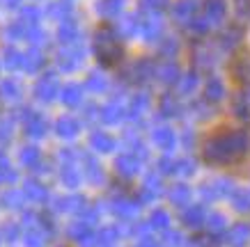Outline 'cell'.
Listing matches in <instances>:
<instances>
[{
    "label": "cell",
    "instance_id": "603a6c76",
    "mask_svg": "<svg viewBox=\"0 0 250 247\" xmlns=\"http://www.w3.org/2000/svg\"><path fill=\"white\" fill-rule=\"evenodd\" d=\"M117 167H120V174H124V176H133V174L138 172V158L136 156H129V153H124V156L117 160Z\"/></svg>",
    "mask_w": 250,
    "mask_h": 247
},
{
    "label": "cell",
    "instance_id": "30bf717a",
    "mask_svg": "<svg viewBox=\"0 0 250 247\" xmlns=\"http://www.w3.org/2000/svg\"><path fill=\"white\" fill-rule=\"evenodd\" d=\"M193 62H195V71H211L213 64H216V53H213L211 46L200 44L193 53Z\"/></svg>",
    "mask_w": 250,
    "mask_h": 247
},
{
    "label": "cell",
    "instance_id": "ba28073f",
    "mask_svg": "<svg viewBox=\"0 0 250 247\" xmlns=\"http://www.w3.org/2000/svg\"><path fill=\"white\" fill-rule=\"evenodd\" d=\"M232 110H234V114L241 121L250 124V82L236 92L234 101H232Z\"/></svg>",
    "mask_w": 250,
    "mask_h": 247
},
{
    "label": "cell",
    "instance_id": "bcb514c9",
    "mask_svg": "<svg viewBox=\"0 0 250 247\" xmlns=\"http://www.w3.org/2000/svg\"><path fill=\"white\" fill-rule=\"evenodd\" d=\"M19 2H21V0H5V5H7V7H16Z\"/></svg>",
    "mask_w": 250,
    "mask_h": 247
},
{
    "label": "cell",
    "instance_id": "5bb4252c",
    "mask_svg": "<svg viewBox=\"0 0 250 247\" xmlns=\"http://www.w3.org/2000/svg\"><path fill=\"white\" fill-rule=\"evenodd\" d=\"M113 28L120 39L136 37V35H140V19H138V16H122L120 23L113 25Z\"/></svg>",
    "mask_w": 250,
    "mask_h": 247
},
{
    "label": "cell",
    "instance_id": "2e32d148",
    "mask_svg": "<svg viewBox=\"0 0 250 247\" xmlns=\"http://www.w3.org/2000/svg\"><path fill=\"white\" fill-rule=\"evenodd\" d=\"M228 243L232 247H246L250 243V225L239 222L228 231Z\"/></svg>",
    "mask_w": 250,
    "mask_h": 247
},
{
    "label": "cell",
    "instance_id": "5b68a950",
    "mask_svg": "<svg viewBox=\"0 0 250 247\" xmlns=\"http://www.w3.org/2000/svg\"><path fill=\"white\" fill-rule=\"evenodd\" d=\"M81 64H83V48L78 44L67 46V48H62V51L58 53V67H60L62 71H74V69H78Z\"/></svg>",
    "mask_w": 250,
    "mask_h": 247
},
{
    "label": "cell",
    "instance_id": "d6986e66",
    "mask_svg": "<svg viewBox=\"0 0 250 247\" xmlns=\"http://www.w3.org/2000/svg\"><path fill=\"white\" fill-rule=\"evenodd\" d=\"M232 71H234V76L239 80H243L248 85L250 82V53H243V55L236 57L234 64H232Z\"/></svg>",
    "mask_w": 250,
    "mask_h": 247
},
{
    "label": "cell",
    "instance_id": "b9f144b4",
    "mask_svg": "<svg viewBox=\"0 0 250 247\" xmlns=\"http://www.w3.org/2000/svg\"><path fill=\"white\" fill-rule=\"evenodd\" d=\"M152 222H154V227H161V229H166L167 227V215L163 213V210H156L152 215Z\"/></svg>",
    "mask_w": 250,
    "mask_h": 247
},
{
    "label": "cell",
    "instance_id": "f35d334b",
    "mask_svg": "<svg viewBox=\"0 0 250 247\" xmlns=\"http://www.w3.org/2000/svg\"><path fill=\"white\" fill-rule=\"evenodd\" d=\"M0 94L5 98H16L21 92H19V85H16L14 80H5L2 85H0Z\"/></svg>",
    "mask_w": 250,
    "mask_h": 247
},
{
    "label": "cell",
    "instance_id": "7402d4cb",
    "mask_svg": "<svg viewBox=\"0 0 250 247\" xmlns=\"http://www.w3.org/2000/svg\"><path fill=\"white\" fill-rule=\"evenodd\" d=\"M81 98H83V87L76 85V82H71V85H67V87L62 90V101L67 105H78Z\"/></svg>",
    "mask_w": 250,
    "mask_h": 247
},
{
    "label": "cell",
    "instance_id": "f1b7e54d",
    "mask_svg": "<svg viewBox=\"0 0 250 247\" xmlns=\"http://www.w3.org/2000/svg\"><path fill=\"white\" fill-rule=\"evenodd\" d=\"M5 67L21 69L23 67V53H19L14 46H7V48H5Z\"/></svg>",
    "mask_w": 250,
    "mask_h": 247
},
{
    "label": "cell",
    "instance_id": "52a82bcc",
    "mask_svg": "<svg viewBox=\"0 0 250 247\" xmlns=\"http://www.w3.org/2000/svg\"><path fill=\"white\" fill-rule=\"evenodd\" d=\"M182 76H184L182 69L177 67V62H174V60H166V62H161L159 67H156V78H159L163 85H167V87L179 85Z\"/></svg>",
    "mask_w": 250,
    "mask_h": 247
},
{
    "label": "cell",
    "instance_id": "f6af8a7d",
    "mask_svg": "<svg viewBox=\"0 0 250 247\" xmlns=\"http://www.w3.org/2000/svg\"><path fill=\"white\" fill-rule=\"evenodd\" d=\"M28 188H32V190H28V192H32V197H37V199L44 197V190H42L39 186H28Z\"/></svg>",
    "mask_w": 250,
    "mask_h": 247
},
{
    "label": "cell",
    "instance_id": "7bdbcfd3",
    "mask_svg": "<svg viewBox=\"0 0 250 247\" xmlns=\"http://www.w3.org/2000/svg\"><path fill=\"white\" fill-rule=\"evenodd\" d=\"M236 9L241 14H250V0H236Z\"/></svg>",
    "mask_w": 250,
    "mask_h": 247
},
{
    "label": "cell",
    "instance_id": "484cf974",
    "mask_svg": "<svg viewBox=\"0 0 250 247\" xmlns=\"http://www.w3.org/2000/svg\"><path fill=\"white\" fill-rule=\"evenodd\" d=\"M186 28H188V30L193 32V35L202 37V35H207V32L211 30V23L207 21V16H205V14H197L195 19H193V21H190L188 25H186Z\"/></svg>",
    "mask_w": 250,
    "mask_h": 247
},
{
    "label": "cell",
    "instance_id": "7a4b0ae2",
    "mask_svg": "<svg viewBox=\"0 0 250 247\" xmlns=\"http://www.w3.org/2000/svg\"><path fill=\"white\" fill-rule=\"evenodd\" d=\"M94 55L101 67H115L124 57V46L113 25H101L94 35Z\"/></svg>",
    "mask_w": 250,
    "mask_h": 247
},
{
    "label": "cell",
    "instance_id": "1f68e13d",
    "mask_svg": "<svg viewBox=\"0 0 250 247\" xmlns=\"http://www.w3.org/2000/svg\"><path fill=\"white\" fill-rule=\"evenodd\" d=\"M154 142L159 144V147H163V149H170L174 144V133L170 128H159V131L154 133Z\"/></svg>",
    "mask_w": 250,
    "mask_h": 247
},
{
    "label": "cell",
    "instance_id": "9a60e30c",
    "mask_svg": "<svg viewBox=\"0 0 250 247\" xmlns=\"http://www.w3.org/2000/svg\"><path fill=\"white\" fill-rule=\"evenodd\" d=\"M225 98V82L218 76H211L205 85V101L207 103H220Z\"/></svg>",
    "mask_w": 250,
    "mask_h": 247
},
{
    "label": "cell",
    "instance_id": "e0dca14e",
    "mask_svg": "<svg viewBox=\"0 0 250 247\" xmlns=\"http://www.w3.org/2000/svg\"><path fill=\"white\" fill-rule=\"evenodd\" d=\"M44 64H46V60H44V55H42L39 48H30L28 53H23V67L21 69H25L28 74H37Z\"/></svg>",
    "mask_w": 250,
    "mask_h": 247
},
{
    "label": "cell",
    "instance_id": "f546056e",
    "mask_svg": "<svg viewBox=\"0 0 250 247\" xmlns=\"http://www.w3.org/2000/svg\"><path fill=\"white\" fill-rule=\"evenodd\" d=\"M58 133L64 135V137H71V135L78 133V121L74 117H62L58 121Z\"/></svg>",
    "mask_w": 250,
    "mask_h": 247
},
{
    "label": "cell",
    "instance_id": "8d00e7d4",
    "mask_svg": "<svg viewBox=\"0 0 250 247\" xmlns=\"http://www.w3.org/2000/svg\"><path fill=\"white\" fill-rule=\"evenodd\" d=\"M21 23H25L28 28L32 25H39V9L37 7H25L21 14Z\"/></svg>",
    "mask_w": 250,
    "mask_h": 247
},
{
    "label": "cell",
    "instance_id": "3957f363",
    "mask_svg": "<svg viewBox=\"0 0 250 247\" xmlns=\"http://www.w3.org/2000/svg\"><path fill=\"white\" fill-rule=\"evenodd\" d=\"M154 76H156V64L152 60H147V57H140V60H136L133 64L124 69V80L136 82V85H143Z\"/></svg>",
    "mask_w": 250,
    "mask_h": 247
},
{
    "label": "cell",
    "instance_id": "74e56055",
    "mask_svg": "<svg viewBox=\"0 0 250 247\" xmlns=\"http://www.w3.org/2000/svg\"><path fill=\"white\" fill-rule=\"evenodd\" d=\"M172 202L174 204H188V199H190V190L186 186H177L172 190Z\"/></svg>",
    "mask_w": 250,
    "mask_h": 247
},
{
    "label": "cell",
    "instance_id": "d4e9b609",
    "mask_svg": "<svg viewBox=\"0 0 250 247\" xmlns=\"http://www.w3.org/2000/svg\"><path fill=\"white\" fill-rule=\"evenodd\" d=\"M197 82H200V74L193 69V71H188V74L182 76V80H179V92H182V94H190V92H195Z\"/></svg>",
    "mask_w": 250,
    "mask_h": 247
},
{
    "label": "cell",
    "instance_id": "9c48e42d",
    "mask_svg": "<svg viewBox=\"0 0 250 247\" xmlns=\"http://www.w3.org/2000/svg\"><path fill=\"white\" fill-rule=\"evenodd\" d=\"M161 30H163V25H161L159 14L140 16V35H143V39H147V41H159Z\"/></svg>",
    "mask_w": 250,
    "mask_h": 247
},
{
    "label": "cell",
    "instance_id": "44dd1931",
    "mask_svg": "<svg viewBox=\"0 0 250 247\" xmlns=\"http://www.w3.org/2000/svg\"><path fill=\"white\" fill-rule=\"evenodd\" d=\"M177 53H179V44H177V39L172 37H166L159 41V55L163 60H172L177 57Z\"/></svg>",
    "mask_w": 250,
    "mask_h": 247
},
{
    "label": "cell",
    "instance_id": "7c38bea8",
    "mask_svg": "<svg viewBox=\"0 0 250 247\" xmlns=\"http://www.w3.org/2000/svg\"><path fill=\"white\" fill-rule=\"evenodd\" d=\"M202 14L207 16V21L211 23V25H218L228 16V2L225 0H207Z\"/></svg>",
    "mask_w": 250,
    "mask_h": 247
},
{
    "label": "cell",
    "instance_id": "277c9868",
    "mask_svg": "<svg viewBox=\"0 0 250 247\" xmlns=\"http://www.w3.org/2000/svg\"><path fill=\"white\" fill-rule=\"evenodd\" d=\"M243 35H246V30H243L241 23H232L218 35V48L220 51H236L243 41Z\"/></svg>",
    "mask_w": 250,
    "mask_h": 247
},
{
    "label": "cell",
    "instance_id": "ac0fdd59",
    "mask_svg": "<svg viewBox=\"0 0 250 247\" xmlns=\"http://www.w3.org/2000/svg\"><path fill=\"white\" fill-rule=\"evenodd\" d=\"M124 9V0H99L97 2V12L104 19H117Z\"/></svg>",
    "mask_w": 250,
    "mask_h": 247
},
{
    "label": "cell",
    "instance_id": "60d3db41",
    "mask_svg": "<svg viewBox=\"0 0 250 247\" xmlns=\"http://www.w3.org/2000/svg\"><path fill=\"white\" fill-rule=\"evenodd\" d=\"M209 227H211V231H223V229H225V217L223 215H211L209 217Z\"/></svg>",
    "mask_w": 250,
    "mask_h": 247
},
{
    "label": "cell",
    "instance_id": "6da1fadb",
    "mask_svg": "<svg viewBox=\"0 0 250 247\" xmlns=\"http://www.w3.org/2000/svg\"><path fill=\"white\" fill-rule=\"evenodd\" d=\"M250 149V137L246 131H218L205 142V160L209 165L239 163Z\"/></svg>",
    "mask_w": 250,
    "mask_h": 247
},
{
    "label": "cell",
    "instance_id": "cb8c5ba5",
    "mask_svg": "<svg viewBox=\"0 0 250 247\" xmlns=\"http://www.w3.org/2000/svg\"><path fill=\"white\" fill-rule=\"evenodd\" d=\"M232 202H234V209H236V210H243V213H248V210H250V190L236 188L234 192H232Z\"/></svg>",
    "mask_w": 250,
    "mask_h": 247
},
{
    "label": "cell",
    "instance_id": "d590c367",
    "mask_svg": "<svg viewBox=\"0 0 250 247\" xmlns=\"http://www.w3.org/2000/svg\"><path fill=\"white\" fill-rule=\"evenodd\" d=\"M85 87L92 92H104L106 90V78L101 74H97V71H92V74L87 76V80H85Z\"/></svg>",
    "mask_w": 250,
    "mask_h": 247
},
{
    "label": "cell",
    "instance_id": "8992f818",
    "mask_svg": "<svg viewBox=\"0 0 250 247\" xmlns=\"http://www.w3.org/2000/svg\"><path fill=\"white\" fill-rule=\"evenodd\" d=\"M60 92V82H58V76L55 74H44L35 85V96L42 98V101H53Z\"/></svg>",
    "mask_w": 250,
    "mask_h": 247
},
{
    "label": "cell",
    "instance_id": "83f0119b",
    "mask_svg": "<svg viewBox=\"0 0 250 247\" xmlns=\"http://www.w3.org/2000/svg\"><path fill=\"white\" fill-rule=\"evenodd\" d=\"M184 222L188 227H200L205 222V209H202V206H190V209L184 213Z\"/></svg>",
    "mask_w": 250,
    "mask_h": 247
},
{
    "label": "cell",
    "instance_id": "836d02e7",
    "mask_svg": "<svg viewBox=\"0 0 250 247\" xmlns=\"http://www.w3.org/2000/svg\"><path fill=\"white\" fill-rule=\"evenodd\" d=\"M140 7L149 14H159V12H166L170 7V0H140Z\"/></svg>",
    "mask_w": 250,
    "mask_h": 247
},
{
    "label": "cell",
    "instance_id": "4fadbf2b",
    "mask_svg": "<svg viewBox=\"0 0 250 247\" xmlns=\"http://www.w3.org/2000/svg\"><path fill=\"white\" fill-rule=\"evenodd\" d=\"M81 37V30H78V23L74 19H64L60 21V28H58V39H60L64 46H74Z\"/></svg>",
    "mask_w": 250,
    "mask_h": 247
},
{
    "label": "cell",
    "instance_id": "d6a6232c",
    "mask_svg": "<svg viewBox=\"0 0 250 247\" xmlns=\"http://www.w3.org/2000/svg\"><path fill=\"white\" fill-rule=\"evenodd\" d=\"M92 144H94L99 151H113L115 140L108 133H94L92 135Z\"/></svg>",
    "mask_w": 250,
    "mask_h": 247
},
{
    "label": "cell",
    "instance_id": "4316f807",
    "mask_svg": "<svg viewBox=\"0 0 250 247\" xmlns=\"http://www.w3.org/2000/svg\"><path fill=\"white\" fill-rule=\"evenodd\" d=\"M161 114H166V117H177V113H179V103H177V96H172V94H166V96L161 98Z\"/></svg>",
    "mask_w": 250,
    "mask_h": 247
},
{
    "label": "cell",
    "instance_id": "8fae6325",
    "mask_svg": "<svg viewBox=\"0 0 250 247\" xmlns=\"http://www.w3.org/2000/svg\"><path fill=\"white\" fill-rule=\"evenodd\" d=\"M172 16L182 23V25H188L197 16V2L195 0H177L172 5Z\"/></svg>",
    "mask_w": 250,
    "mask_h": 247
},
{
    "label": "cell",
    "instance_id": "ee69618b",
    "mask_svg": "<svg viewBox=\"0 0 250 247\" xmlns=\"http://www.w3.org/2000/svg\"><path fill=\"white\" fill-rule=\"evenodd\" d=\"M37 158V149H25V153H23V160L25 163H32Z\"/></svg>",
    "mask_w": 250,
    "mask_h": 247
},
{
    "label": "cell",
    "instance_id": "4dcf8cb0",
    "mask_svg": "<svg viewBox=\"0 0 250 247\" xmlns=\"http://www.w3.org/2000/svg\"><path fill=\"white\" fill-rule=\"evenodd\" d=\"M48 14L53 16V19H60V21H64V19H69V14H71V5H69L67 0L53 2V5L48 7Z\"/></svg>",
    "mask_w": 250,
    "mask_h": 247
},
{
    "label": "cell",
    "instance_id": "ffe728a7",
    "mask_svg": "<svg viewBox=\"0 0 250 247\" xmlns=\"http://www.w3.org/2000/svg\"><path fill=\"white\" fill-rule=\"evenodd\" d=\"M124 108H122L120 101H113V103H108L106 108H101V119L108 121V124H117V121H122V117H124Z\"/></svg>",
    "mask_w": 250,
    "mask_h": 247
},
{
    "label": "cell",
    "instance_id": "ab89813d",
    "mask_svg": "<svg viewBox=\"0 0 250 247\" xmlns=\"http://www.w3.org/2000/svg\"><path fill=\"white\" fill-rule=\"evenodd\" d=\"M28 131H30L32 135H44V121H42V117H30Z\"/></svg>",
    "mask_w": 250,
    "mask_h": 247
},
{
    "label": "cell",
    "instance_id": "e575fe53",
    "mask_svg": "<svg viewBox=\"0 0 250 247\" xmlns=\"http://www.w3.org/2000/svg\"><path fill=\"white\" fill-rule=\"evenodd\" d=\"M147 103H149L147 94H138V96H133V101H131V105H129V114L131 117H138L140 113L147 110Z\"/></svg>",
    "mask_w": 250,
    "mask_h": 247
}]
</instances>
